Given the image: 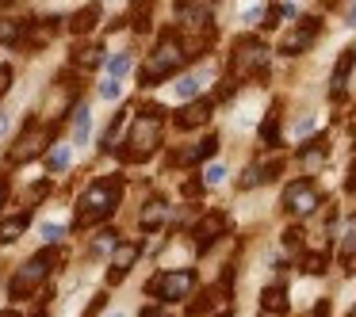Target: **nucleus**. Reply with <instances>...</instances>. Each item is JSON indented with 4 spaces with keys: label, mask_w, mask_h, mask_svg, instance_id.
<instances>
[{
    "label": "nucleus",
    "mask_w": 356,
    "mask_h": 317,
    "mask_svg": "<svg viewBox=\"0 0 356 317\" xmlns=\"http://www.w3.org/2000/svg\"><path fill=\"white\" fill-rule=\"evenodd\" d=\"M119 195H123V180L119 176H104V180H96V184H88V191L81 195V203H77V230L104 222V218L119 207Z\"/></svg>",
    "instance_id": "f257e3e1"
},
{
    "label": "nucleus",
    "mask_w": 356,
    "mask_h": 317,
    "mask_svg": "<svg viewBox=\"0 0 356 317\" xmlns=\"http://www.w3.org/2000/svg\"><path fill=\"white\" fill-rule=\"evenodd\" d=\"M161 119H165V111L149 103V108L142 111V119L134 123L131 138H127V149H119V157H123V161H146L157 149V142H161Z\"/></svg>",
    "instance_id": "f03ea898"
},
{
    "label": "nucleus",
    "mask_w": 356,
    "mask_h": 317,
    "mask_svg": "<svg viewBox=\"0 0 356 317\" xmlns=\"http://www.w3.org/2000/svg\"><path fill=\"white\" fill-rule=\"evenodd\" d=\"M184 42L177 39V35H165L161 42H157V50L149 54V62L142 65V85L146 88H154L157 80H165V77H172V73L180 69V62H184Z\"/></svg>",
    "instance_id": "7ed1b4c3"
},
{
    "label": "nucleus",
    "mask_w": 356,
    "mask_h": 317,
    "mask_svg": "<svg viewBox=\"0 0 356 317\" xmlns=\"http://www.w3.org/2000/svg\"><path fill=\"white\" fill-rule=\"evenodd\" d=\"M54 264H62V252H58V248H42V252H35L31 260H27L24 268L12 275L8 294H12V298H27L35 286H42V279L54 271Z\"/></svg>",
    "instance_id": "20e7f679"
},
{
    "label": "nucleus",
    "mask_w": 356,
    "mask_h": 317,
    "mask_svg": "<svg viewBox=\"0 0 356 317\" xmlns=\"http://www.w3.org/2000/svg\"><path fill=\"white\" fill-rule=\"evenodd\" d=\"M230 73L238 80L268 73V46H264L261 39H253V35L238 39V42H234V58H230Z\"/></svg>",
    "instance_id": "39448f33"
},
{
    "label": "nucleus",
    "mask_w": 356,
    "mask_h": 317,
    "mask_svg": "<svg viewBox=\"0 0 356 317\" xmlns=\"http://www.w3.org/2000/svg\"><path fill=\"white\" fill-rule=\"evenodd\" d=\"M154 298H165V302H180L188 298V294L195 291V271L192 268H180V271H165V275H157L154 283L146 286Z\"/></svg>",
    "instance_id": "423d86ee"
},
{
    "label": "nucleus",
    "mask_w": 356,
    "mask_h": 317,
    "mask_svg": "<svg viewBox=\"0 0 356 317\" xmlns=\"http://www.w3.org/2000/svg\"><path fill=\"white\" fill-rule=\"evenodd\" d=\"M318 207H322V195H318V187L310 184V180H295V184L284 191V210L295 214V218L314 214Z\"/></svg>",
    "instance_id": "0eeeda50"
},
{
    "label": "nucleus",
    "mask_w": 356,
    "mask_h": 317,
    "mask_svg": "<svg viewBox=\"0 0 356 317\" xmlns=\"http://www.w3.org/2000/svg\"><path fill=\"white\" fill-rule=\"evenodd\" d=\"M318 31H322V27H318V16H307L284 42H280V54L295 58V54H302V50H310V46H314V39H318Z\"/></svg>",
    "instance_id": "6e6552de"
},
{
    "label": "nucleus",
    "mask_w": 356,
    "mask_h": 317,
    "mask_svg": "<svg viewBox=\"0 0 356 317\" xmlns=\"http://www.w3.org/2000/svg\"><path fill=\"white\" fill-rule=\"evenodd\" d=\"M226 225H230V222H226V214H203L200 225L192 230V245L200 248V252H207V248L226 233Z\"/></svg>",
    "instance_id": "1a4fd4ad"
},
{
    "label": "nucleus",
    "mask_w": 356,
    "mask_h": 317,
    "mask_svg": "<svg viewBox=\"0 0 356 317\" xmlns=\"http://www.w3.org/2000/svg\"><path fill=\"white\" fill-rule=\"evenodd\" d=\"M42 142H47V134H42L35 123H27V134L16 142V149L8 153V161H12V164H27L31 157H39V153H42Z\"/></svg>",
    "instance_id": "9d476101"
},
{
    "label": "nucleus",
    "mask_w": 356,
    "mask_h": 317,
    "mask_svg": "<svg viewBox=\"0 0 356 317\" xmlns=\"http://www.w3.org/2000/svg\"><path fill=\"white\" fill-rule=\"evenodd\" d=\"M138 252H142V248L134 245V241H127V245H115V256H111V271H108V283H111V286L127 279V271H131V264L138 260Z\"/></svg>",
    "instance_id": "9b49d317"
},
{
    "label": "nucleus",
    "mask_w": 356,
    "mask_h": 317,
    "mask_svg": "<svg viewBox=\"0 0 356 317\" xmlns=\"http://www.w3.org/2000/svg\"><path fill=\"white\" fill-rule=\"evenodd\" d=\"M211 111H215L211 100H192V103H184V108L177 111V126L180 130H195V126H203L211 119Z\"/></svg>",
    "instance_id": "f8f14e48"
},
{
    "label": "nucleus",
    "mask_w": 356,
    "mask_h": 317,
    "mask_svg": "<svg viewBox=\"0 0 356 317\" xmlns=\"http://www.w3.org/2000/svg\"><path fill=\"white\" fill-rule=\"evenodd\" d=\"M325 157H330V138H310L307 146L299 149V164L302 172H318L325 164Z\"/></svg>",
    "instance_id": "ddd939ff"
},
{
    "label": "nucleus",
    "mask_w": 356,
    "mask_h": 317,
    "mask_svg": "<svg viewBox=\"0 0 356 317\" xmlns=\"http://www.w3.org/2000/svg\"><path fill=\"white\" fill-rule=\"evenodd\" d=\"M353 62H356V50H341L337 65H333V77H330V96L341 100L345 96V85H348V73H353Z\"/></svg>",
    "instance_id": "4468645a"
},
{
    "label": "nucleus",
    "mask_w": 356,
    "mask_h": 317,
    "mask_svg": "<svg viewBox=\"0 0 356 317\" xmlns=\"http://www.w3.org/2000/svg\"><path fill=\"white\" fill-rule=\"evenodd\" d=\"M215 149H218V138L211 134V138H203L200 146L177 153V157H172V164H180V169H188V164H200V161H207V157H215Z\"/></svg>",
    "instance_id": "2eb2a0df"
},
{
    "label": "nucleus",
    "mask_w": 356,
    "mask_h": 317,
    "mask_svg": "<svg viewBox=\"0 0 356 317\" xmlns=\"http://www.w3.org/2000/svg\"><path fill=\"white\" fill-rule=\"evenodd\" d=\"M27 222H31V210H24V214L8 218V222H0V245H12V241H19V237H24Z\"/></svg>",
    "instance_id": "dca6fc26"
},
{
    "label": "nucleus",
    "mask_w": 356,
    "mask_h": 317,
    "mask_svg": "<svg viewBox=\"0 0 356 317\" xmlns=\"http://www.w3.org/2000/svg\"><path fill=\"white\" fill-rule=\"evenodd\" d=\"M96 24H100V4H88V8H81L77 16L70 19V31L73 35H88Z\"/></svg>",
    "instance_id": "f3484780"
},
{
    "label": "nucleus",
    "mask_w": 356,
    "mask_h": 317,
    "mask_svg": "<svg viewBox=\"0 0 356 317\" xmlns=\"http://www.w3.org/2000/svg\"><path fill=\"white\" fill-rule=\"evenodd\" d=\"M165 214H169V207H165L161 199H154V203H146V210H142L138 225H142V230H146V233H154V230H161Z\"/></svg>",
    "instance_id": "a211bd4d"
},
{
    "label": "nucleus",
    "mask_w": 356,
    "mask_h": 317,
    "mask_svg": "<svg viewBox=\"0 0 356 317\" xmlns=\"http://www.w3.org/2000/svg\"><path fill=\"white\" fill-rule=\"evenodd\" d=\"M88 130H92V111L81 103V108L73 111V146H85V142H88Z\"/></svg>",
    "instance_id": "6ab92c4d"
},
{
    "label": "nucleus",
    "mask_w": 356,
    "mask_h": 317,
    "mask_svg": "<svg viewBox=\"0 0 356 317\" xmlns=\"http://www.w3.org/2000/svg\"><path fill=\"white\" fill-rule=\"evenodd\" d=\"M261 306L268 314H287V291L284 286H264L261 291Z\"/></svg>",
    "instance_id": "aec40b11"
},
{
    "label": "nucleus",
    "mask_w": 356,
    "mask_h": 317,
    "mask_svg": "<svg viewBox=\"0 0 356 317\" xmlns=\"http://www.w3.org/2000/svg\"><path fill=\"white\" fill-rule=\"evenodd\" d=\"M353 260H356V218L348 222L345 241H341V264H345V271H353Z\"/></svg>",
    "instance_id": "412c9836"
},
{
    "label": "nucleus",
    "mask_w": 356,
    "mask_h": 317,
    "mask_svg": "<svg viewBox=\"0 0 356 317\" xmlns=\"http://www.w3.org/2000/svg\"><path fill=\"white\" fill-rule=\"evenodd\" d=\"M261 142H264V146H272V149L280 146V115H276V111H268V115H264V123H261Z\"/></svg>",
    "instance_id": "4be33fe9"
},
{
    "label": "nucleus",
    "mask_w": 356,
    "mask_h": 317,
    "mask_svg": "<svg viewBox=\"0 0 356 317\" xmlns=\"http://www.w3.org/2000/svg\"><path fill=\"white\" fill-rule=\"evenodd\" d=\"M73 62H77V69H96V65L104 62V50L100 46H85L73 54Z\"/></svg>",
    "instance_id": "5701e85b"
},
{
    "label": "nucleus",
    "mask_w": 356,
    "mask_h": 317,
    "mask_svg": "<svg viewBox=\"0 0 356 317\" xmlns=\"http://www.w3.org/2000/svg\"><path fill=\"white\" fill-rule=\"evenodd\" d=\"M200 88H203V77H200V73H188V77L177 80V96H180V100H192Z\"/></svg>",
    "instance_id": "b1692460"
},
{
    "label": "nucleus",
    "mask_w": 356,
    "mask_h": 317,
    "mask_svg": "<svg viewBox=\"0 0 356 317\" xmlns=\"http://www.w3.org/2000/svg\"><path fill=\"white\" fill-rule=\"evenodd\" d=\"M47 169L50 172H62V169H70V146H54L47 153Z\"/></svg>",
    "instance_id": "393cba45"
},
{
    "label": "nucleus",
    "mask_w": 356,
    "mask_h": 317,
    "mask_svg": "<svg viewBox=\"0 0 356 317\" xmlns=\"http://www.w3.org/2000/svg\"><path fill=\"white\" fill-rule=\"evenodd\" d=\"M131 65H134V58H131V54H127V50H123V54H115V58H111V62H108V77H123V73L131 69Z\"/></svg>",
    "instance_id": "a878e982"
},
{
    "label": "nucleus",
    "mask_w": 356,
    "mask_h": 317,
    "mask_svg": "<svg viewBox=\"0 0 356 317\" xmlns=\"http://www.w3.org/2000/svg\"><path fill=\"white\" fill-rule=\"evenodd\" d=\"M215 294H218V291H207V294H200V298H195L192 306H188V317H203V314H207V309L215 306Z\"/></svg>",
    "instance_id": "bb28decb"
},
{
    "label": "nucleus",
    "mask_w": 356,
    "mask_h": 317,
    "mask_svg": "<svg viewBox=\"0 0 356 317\" xmlns=\"http://www.w3.org/2000/svg\"><path fill=\"white\" fill-rule=\"evenodd\" d=\"M302 271H307V275H322V271H325V252L302 256Z\"/></svg>",
    "instance_id": "cd10ccee"
},
{
    "label": "nucleus",
    "mask_w": 356,
    "mask_h": 317,
    "mask_svg": "<svg viewBox=\"0 0 356 317\" xmlns=\"http://www.w3.org/2000/svg\"><path fill=\"white\" fill-rule=\"evenodd\" d=\"M119 92H123V85H119V77H108V80L100 85V96H104V100H119Z\"/></svg>",
    "instance_id": "c85d7f7f"
},
{
    "label": "nucleus",
    "mask_w": 356,
    "mask_h": 317,
    "mask_svg": "<svg viewBox=\"0 0 356 317\" xmlns=\"http://www.w3.org/2000/svg\"><path fill=\"white\" fill-rule=\"evenodd\" d=\"M62 225H54V222H47L42 225V241H47V245H58V241H62Z\"/></svg>",
    "instance_id": "c756f323"
},
{
    "label": "nucleus",
    "mask_w": 356,
    "mask_h": 317,
    "mask_svg": "<svg viewBox=\"0 0 356 317\" xmlns=\"http://www.w3.org/2000/svg\"><path fill=\"white\" fill-rule=\"evenodd\" d=\"M261 180H264V169H257V164H253V169H245V176H241V187H257Z\"/></svg>",
    "instance_id": "7c9ffc66"
},
{
    "label": "nucleus",
    "mask_w": 356,
    "mask_h": 317,
    "mask_svg": "<svg viewBox=\"0 0 356 317\" xmlns=\"http://www.w3.org/2000/svg\"><path fill=\"white\" fill-rule=\"evenodd\" d=\"M104 306H108V298H104V294H96V298L88 302V309H85L81 317H100V309H104Z\"/></svg>",
    "instance_id": "2f4dec72"
},
{
    "label": "nucleus",
    "mask_w": 356,
    "mask_h": 317,
    "mask_svg": "<svg viewBox=\"0 0 356 317\" xmlns=\"http://www.w3.org/2000/svg\"><path fill=\"white\" fill-rule=\"evenodd\" d=\"M284 245H287V248H299V245H302V233L295 230V225H287V230H284Z\"/></svg>",
    "instance_id": "473e14b6"
},
{
    "label": "nucleus",
    "mask_w": 356,
    "mask_h": 317,
    "mask_svg": "<svg viewBox=\"0 0 356 317\" xmlns=\"http://www.w3.org/2000/svg\"><path fill=\"white\" fill-rule=\"evenodd\" d=\"M180 191H184V199H195V195L203 191V180H188V184L180 187Z\"/></svg>",
    "instance_id": "72a5a7b5"
},
{
    "label": "nucleus",
    "mask_w": 356,
    "mask_h": 317,
    "mask_svg": "<svg viewBox=\"0 0 356 317\" xmlns=\"http://www.w3.org/2000/svg\"><path fill=\"white\" fill-rule=\"evenodd\" d=\"M12 88V65H0V96Z\"/></svg>",
    "instance_id": "f704fd0d"
},
{
    "label": "nucleus",
    "mask_w": 356,
    "mask_h": 317,
    "mask_svg": "<svg viewBox=\"0 0 356 317\" xmlns=\"http://www.w3.org/2000/svg\"><path fill=\"white\" fill-rule=\"evenodd\" d=\"M138 317H172V314H169V309H161V306H146Z\"/></svg>",
    "instance_id": "c9c22d12"
},
{
    "label": "nucleus",
    "mask_w": 356,
    "mask_h": 317,
    "mask_svg": "<svg viewBox=\"0 0 356 317\" xmlns=\"http://www.w3.org/2000/svg\"><path fill=\"white\" fill-rule=\"evenodd\" d=\"M222 180H226V172L218 169V164H215V169H207V184H222Z\"/></svg>",
    "instance_id": "e433bc0d"
},
{
    "label": "nucleus",
    "mask_w": 356,
    "mask_h": 317,
    "mask_svg": "<svg viewBox=\"0 0 356 317\" xmlns=\"http://www.w3.org/2000/svg\"><path fill=\"white\" fill-rule=\"evenodd\" d=\"M310 317H330V302H318L314 314H310Z\"/></svg>",
    "instance_id": "4c0bfd02"
},
{
    "label": "nucleus",
    "mask_w": 356,
    "mask_h": 317,
    "mask_svg": "<svg viewBox=\"0 0 356 317\" xmlns=\"http://www.w3.org/2000/svg\"><path fill=\"white\" fill-rule=\"evenodd\" d=\"M348 27L356 31V0H353V8H348Z\"/></svg>",
    "instance_id": "58836bf2"
},
{
    "label": "nucleus",
    "mask_w": 356,
    "mask_h": 317,
    "mask_svg": "<svg viewBox=\"0 0 356 317\" xmlns=\"http://www.w3.org/2000/svg\"><path fill=\"white\" fill-rule=\"evenodd\" d=\"M4 199H8V184L0 180V207H4Z\"/></svg>",
    "instance_id": "ea45409f"
},
{
    "label": "nucleus",
    "mask_w": 356,
    "mask_h": 317,
    "mask_svg": "<svg viewBox=\"0 0 356 317\" xmlns=\"http://www.w3.org/2000/svg\"><path fill=\"white\" fill-rule=\"evenodd\" d=\"M348 191H356V164H353V172H348Z\"/></svg>",
    "instance_id": "a19ab883"
},
{
    "label": "nucleus",
    "mask_w": 356,
    "mask_h": 317,
    "mask_svg": "<svg viewBox=\"0 0 356 317\" xmlns=\"http://www.w3.org/2000/svg\"><path fill=\"white\" fill-rule=\"evenodd\" d=\"M8 130V115H0V134Z\"/></svg>",
    "instance_id": "79ce46f5"
},
{
    "label": "nucleus",
    "mask_w": 356,
    "mask_h": 317,
    "mask_svg": "<svg viewBox=\"0 0 356 317\" xmlns=\"http://www.w3.org/2000/svg\"><path fill=\"white\" fill-rule=\"evenodd\" d=\"M0 317H19V314H16V309H4V314H0Z\"/></svg>",
    "instance_id": "37998d69"
},
{
    "label": "nucleus",
    "mask_w": 356,
    "mask_h": 317,
    "mask_svg": "<svg viewBox=\"0 0 356 317\" xmlns=\"http://www.w3.org/2000/svg\"><path fill=\"white\" fill-rule=\"evenodd\" d=\"M353 142H356V123H353Z\"/></svg>",
    "instance_id": "c03bdc74"
},
{
    "label": "nucleus",
    "mask_w": 356,
    "mask_h": 317,
    "mask_svg": "<svg viewBox=\"0 0 356 317\" xmlns=\"http://www.w3.org/2000/svg\"><path fill=\"white\" fill-rule=\"evenodd\" d=\"M111 317H123V314H111Z\"/></svg>",
    "instance_id": "a18cd8bd"
},
{
    "label": "nucleus",
    "mask_w": 356,
    "mask_h": 317,
    "mask_svg": "<svg viewBox=\"0 0 356 317\" xmlns=\"http://www.w3.org/2000/svg\"><path fill=\"white\" fill-rule=\"evenodd\" d=\"M218 317H230V314H218Z\"/></svg>",
    "instance_id": "49530a36"
},
{
    "label": "nucleus",
    "mask_w": 356,
    "mask_h": 317,
    "mask_svg": "<svg viewBox=\"0 0 356 317\" xmlns=\"http://www.w3.org/2000/svg\"><path fill=\"white\" fill-rule=\"evenodd\" d=\"M348 317H356V309H353V314H348Z\"/></svg>",
    "instance_id": "de8ad7c7"
}]
</instances>
